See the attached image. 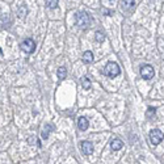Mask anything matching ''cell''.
Masks as SVG:
<instances>
[{
	"mask_svg": "<svg viewBox=\"0 0 164 164\" xmlns=\"http://www.w3.org/2000/svg\"><path fill=\"white\" fill-rule=\"evenodd\" d=\"M28 15V7H25V5H21V7H19L17 9V16L20 19H25Z\"/></svg>",
	"mask_w": 164,
	"mask_h": 164,
	"instance_id": "30bf717a",
	"label": "cell"
},
{
	"mask_svg": "<svg viewBox=\"0 0 164 164\" xmlns=\"http://www.w3.org/2000/svg\"><path fill=\"white\" fill-rule=\"evenodd\" d=\"M83 62L84 63H87V64H89V63H92L93 62V54L91 51H86L83 54Z\"/></svg>",
	"mask_w": 164,
	"mask_h": 164,
	"instance_id": "8fae6325",
	"label": "cell"
},
{
	"mask_svg": "<svg viewBox=\"0 0 164 164\" xmlns=\"http://www.w3.org/2000/svg\"><path fill=\"white\" fill-rule=\"evenodd\" d=\"M163 138H164V135H163V133L160 131V130L154 129V130H151V131H150V140H151V143L154 146L159 145V143L163 140Z\"/></svg>",
	"mask_w": 164,
	"mask_h": 164,
	"instance_id": "3957f363",
	"label": "cell"
},
{
	"mask_svg": "<svg viewBox=\"0 0 164 164\" xmlns=\"http://www.w3.org/2000/svg\"><path fill=\"white\" fill-rule=\"evenodd\" d=\"M0 54H1V50H0Z\"/></svg>",
	"mask_w": 164,
	"mask_h": 164,
	"instance_id": "ffe728a7",
	"label": "cell"
},
{
	"mask_svg": "<svg viewBox=\"0 0 164 164\" xmlns=\"http://www.w3.org/2000/svg\"><path fill=\"white\" fill-rule=\"evenodd\" d=\"M122 146H123L122 140L118 139V138H116V139H113L112 142H110V147H112L113 151H118V150H121L122 148Z\"/></svg>",
	"mask_w": 164,
	"mask_h": 164,
	"instance_id": "9c48e42d",
	"label": "cell"
},
{
	"mask_svg": "<svg viewBox=\"0 0 164 164\" xmlns=\"http://www.w3.org/2000/svg\"><path fill=\"white\" fill-rule=\"evenodd\" d=\"M88 126H89V122L86 117H80L78 120V128L80 129L81 131H86V130L88 129Z\"/></svg>",
	"mask_w": 164,
	"mask_h": 164,
	"instance_id": "ba28073f",
	"label": "cell"
},
{
	"mask_svg": "<svg viewBox=\"0 0 164 164\" xmlns=\"http://www.w3.org/2000/svg\"><path fill=\"white\" fill-rule=\"evenodd\" d=\"M81 151L84 155H91L93 152V145L88 140H84V142H81Z\"/></svg>",
	"mask_w": 164,
	"mask_h": 164,
	"instance_id": "8992f818",
	"label": "cell"
},
{
	"mask_svg": "<svg viewBox=\"0 0 164 164\" xmlns=\"http://www.w3.org/2000/svg\"><path fill=\"white\" fill-rule=\"evenodd\" d=\"M53 130V126L51 125H46L45 126V129H43V131H42V138L43 139H46L47 137H49V133Z\"/></svg>",
	"mask_w": 164,
	"mask_h": 164,
	"instance_id": "5bb4252c",
	"label": "cell"
},
{
	"mask_svg": "<svg viewBox=\"0 0 164 164\" xmlns=\"http://www.w3.org/2000/svg\"><path fill=\"white\" fill-rule=\"evenodd\" d=\"M147 117H148V118H152V117H155V109H152V108H148V110H147Z\"/></svg>",
	"mask_w": 164,
	"mask_h": 164,
	"instance_id": "e0dca14e",
	"label": "cell"
},
{
	"mask_svg": "<svg viewBox=\"0 0 164 164\" xmlns=\"http://www.w3.org/2000/svg\"><path fill=\"white\" fill-rule=\"evenodd\" d=\"M20 47L22 49V51L29 53V54H30V53H33L36 50V42L33 41L32 38H28V39H25V41L21 42Z\"/></svg>",
	"mask_w": 164,
	"mask_h": 164,
	"instance_id": "277c9868",
	"label": "cell"
},
{
	"mask_svg": "<svg viewBox=\"0 0 164 164\" xmlns=\"http://www.w3.org/2000/svg\"><path fill=\"white\" fill-rule=\"evenodd\" d=\"M81 86H83L84 89H89L91 88V80H89L87 76H84V78L81 79Z\"/></svg>",
	"mask_w": 164,
	"mask_h": 164,
	"instance_id": "4fadbf2b",
	"label": "cell"
},
{
	"mask_svg": "<svg viewBox=\"0 0 164 164\" xmlns=\"http://www.w3.org/2000/svg\"><path fill=\"white\" fill-rule=\"evenodd\" d=\"M103 13H104V15H109L110 12H109V11H106V9H104V11H103Z\"/></svg>",
	"mask_w": 164,
	"mask_h": 164,
	"instance_id": "d6986e66",
	"label": "cell"
},
{
	"mask_svg": "<svg viewBox=\"0 0 164 164\" xmlns=\"http://www.w3.org/2000/svg\"><path fill=\"white\" fill-rule=\"evenodd\" d=\"M58 78H59V80H64L66 79V76H67V70L64 68V67H59L58 68Z\"/></svg>",
	"mask_w": 164,
	"mask_h": 164,
	"instance_id": "7c38bea8",
	"label": "cell"
},
{
	"mask_svg": "<svg viewBox=\"0 0 164 164\" xmlns=\"http://www.w3.org/2000/svg\"><path fill=\"white\" fill-rule=\"evenodd\" d=\"M95 38H96V41L97 42H103L104 39H105V36H104V33H101V32H96L95 33Z\"/></svg>",
	"mask_w": 164,
	"mask_h": 164,
	"instance_id": "2e32d148",
	"label": "cell"
},
{
	"mask_svg": "<svg viewBox=\"0 0 164 164\" xmlns=\"http://www.w3.org/2000/svg\"><path fill=\"white\" fill-rule=\"evenodd\" d=\"M28 143H30V145H34V143H38L36 139V137H29L28 138Z\"/></svg>",
	"mask_w": 164,
	"mask_h": 164,
	"instance_id": "ac0fdd59",
	"label": "cell"
},
{
	"mask_svg": "<svg viewBox=\"0 0 164 164\" xmlns=\"http://www.w3.org/2000/svg\"><path fill=\"white\" fill-rule=\"evenodd\" d=\"M154 67L150 66V64H145V66L140 68V76H142L145 80H151L154 78Z\"/></svg>",
	"mask_w": 164,
	"mask_h": 164,
	"instance_id": "5b68a950",
	"label": "cell"
},
{
	"mask_svg": "<svg viewBox=\"0 0 164 164\" xmlns=\"http://www.w3.org/2000/svg\"><path fill=\"white\" fill-rule=\"evenodd\" d=\"M134 0H122L121 1V8H123L125 11H128V12H130V11L134 9Z\"/></svg>",
	"mask_w": 164,
	"mask_h": 164,
	"instance_id": "52a82bcc",
	"label": "cell"
},
{
	"mask_svg": "<svg viewBox=\"0 0 164 164\" xmlns=\"http://www.w3.org/2000/svg\"><path fill=\"white\" fill-rule=\"evenodd\" d=\"M75 24L81 29H87L91 25V17L86 11H80L75 15Z\"/></svg>",
	"mask_w": 164,
	"mask_h": 164,
	"instance_id": "6da1fadb",
	"label": "cell"
},
{
	"mask_svg": "<svg viewBox=\"0 0 164 164\" xmlns=\"http://www.w3.org/2000/svg\"><path fill=\"white\" fill-rule=\"evenodd\" d=\"M121 72L120 70V66H118L116 62H109L108 64H106L105 67H104L103 70V73L106 76H109V78H116V76H118Z\"/></svg>",
	"mask_w": 164,
	"mask_h": 164,
	"instance_id": "7a4b0ae2",
	"label": "cell"
},
{
	"mask_svg": "<svg viewBox=\"0 0 164 164\" xmlns=\"http://www.w3.org/2000/svg\"><path fill=\"white\" fill-rule=\"evenodd\" d=\"M46 5L50 9H55L58 7V0H46Z\"/></svg>",
	"mask_w": 164,
	"mask_h": 164,
	"instance_id": "9a60e30c",
	"label": "cell"
}]
</instances>
